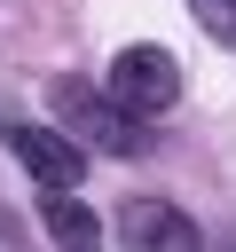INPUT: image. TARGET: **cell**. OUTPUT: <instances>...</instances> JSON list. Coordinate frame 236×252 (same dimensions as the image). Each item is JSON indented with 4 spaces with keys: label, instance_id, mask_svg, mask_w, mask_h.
<instances>
[{
    "label": "cell",
    "instance_id": "obj_7",
    "mask_svg": "<svg viewBox=\"0 0 236 252\" xmlns=\"http://www.w3.org/2000/svg\"><path fill=\"white\" fill-rule=\"evenodd\" d=\"M228 252H236V244H228Z\"/></svg>",
    "mask_w": 236,
    "mask_h": 252
},
{
    "label": "cell",
    "instance_id": "obj_1",
    "mask_svg": "<svg viewBox=\"0 0 236 252\" xmlns=\"http://www.w3.org/2000/svg\"><path fill=\"white\" fill-rule=\"evenodd\" d=\"M47 110H55V126L79 142V150H102V158H134L149 134H142V118L134 110H118L102 87H87V79H47Z\"/></svg>",
    "mask_w": 236,
    "mask_h": 252
},
{
    "label": "cell",
    "instance_id": "obj_4",
    "mask_svg": "<svg viewBox=\"0 0 236 252\" xmlns=\"http://www.w3.org/2000/svg\"><path fill=\"white\" fill-rule=\"evenodd\" d=\"M118 244H126V252H205V228H197L189 213L157 205V197H134V205L118 213Z\"/></svg>",
    "mask_w": 236,
    "mask_h": 252
},
{
    "label": "cell",
    "instance_id": "obj_5",
    "mask_svg": "<svg viewBox=\"0 0 236 252\" xmlns=\"http://www.w3.org/2000/svg\"><path fill=\"white\" fill-rule=\"evenodd\" d=\"M39 220H47L55 252H102V220H94L87 197H71V189H39Z\"/></svg>",
    "mask_w": 236,
    "mask_h": 252
},
{
    "label": "cell",
    "instance_id": "obj_6",
    "mask_svg": "<svg viewBox=\"0 0 236 252\" xmlns=\"http://www.w3.org/2000/svg\"><path fill=\"white\" fill-rule=\"evenodd\" d=\"M189 16H197L220 47H236V0H189Z\"/></svg>",
    "mask_w": 236,
    "mask_h": 252
},
{
    "label": "cell",
    "instance_id": "obj_2",
    "mask_svg": "<svg viewBox=\"0 0 236 252\" xmlns=\"http://www.w3.org/2000/svg\"><path fill=\"white\" fill-rule=\"evenodd\" d=\"M173 94H181V71H173L165 47H118V63H110V102H118V110L149 118V110H165Z\"/></svg>",
    "mask_w": 236,
    "mask_h": 252
},
{
    "label": "cell",
    "instance_id": "obj_3",
    "mask_svg": "<svg viewBox=\"0 0 236 252\" xmlns=\"http://www.w3.org/2000/svg\"><path fill=\"white\" fill-rule=\"evenodd\" d=\"M8 150L24 158V173L39 189H79V173H87V150L63 126H8Z\"/></svg>",
    "mask_w": 236,
    "mask_h": 252
}]
</instances>
